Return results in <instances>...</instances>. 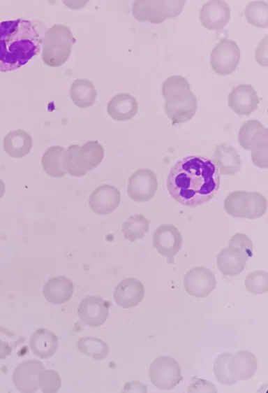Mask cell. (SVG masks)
I'll return each mask as SVG.
<instances>
[{
	"mask_svg": "<svg viewBox=\"0 0 268 393\" xmlns=\"http://www.w3.org/2000/svg\"><path fill=\"white\" fill-rule=\"evenodd\" d=\"M221 174L212 160L191 155L177 162L167 176L166 187L171 197L195 208L209 202L220 187Z\"/></svg>",
	"mask_w": 268,
	"mask_h": 393,
	"instance_id": "obj_1",
	"label": "cell"
},
{
	"mask_svg": "<svg viewBox=\"0 0 268 393\" xmlns=\"http://www.w3.org/2000/svg\"><path fill=\"white\" fill-rule=\"evenodd\" d=\"M47 29L36 20L0 22V71L18 69L38 55Z\"/></svg>",
	"mask_w": 268,
	"mask_h": 393,
	"instance_id": "obj_2",
	"label": "cell"
},
{
	"mask_svg": "<svg viewBox=\"0 0 268 393\" xmlns=\"http://www.w3.org/2000/svg\"><path fill=\"white\" fill-rule=\"evenodd\" d=\"M161 93L165 113L173 125L188 122L195 115L198 101L186 78L177 75L168 78L162 85Z\"/></svg>",
	"mask_w": 268,
	"mask_h": 393,
	"instance_id": "obj_3",
	"label": "cell"
},
{
	"mask_svg": "<svg viewBox=\"0 0 268 393\" xmlns=\"http://www.w3.org/2000/svg\"><path fill=\"white\" fill-rule=\"evenodd\" d=\"M75 41L68 27L54 24L47 29L42 40L43 62L51 67L62 66L68 61Z\"/></svg>",
	"mask_w": 268,
	"mask_h": 393,
	"instance_id": "obj_4",
	"label": "cell"
},
{
	"mask_svg": "<svg viewBox=\"0 0 268 393\" xmlns=\"http://www.w3.org/2000/svg\"><path fill=\"white\" fill-rule=\"evenodd\" d=\"M103 157V148L97 141H89L82 146L71 145L63 153L62 168L72 176L82 177L99 165Z\"/></svg>",
	"mask_w": 268,
	"mask_h": 393,
	"instance_id": "obj_5",
	"label": "cell"
},
{
	"mask_svg": "<svg viewBox=\"0 0 268 393\" xmlns=\"http://www.w3.org/2000/svg\"><path fill=\"white\" fill-rule=\"evenodd\" d=\"M252 257L251 240L244 234L237 233L229 240L228 247L217 255V266L224 276H237L244 269L246 262Z\"/></svg>",
	"mask_w": 268,
	"mask_h": 393,
	"instance_id": "obj_6",
	"label": "cell"
},
{
	"mask_svg": "<svg viewBox=\"0 0 268 393\" xmlns=\"http://www.w3.org/2000/svg\"><path fill=\"white\" fill-rule=\"evenodd\" d=\"M185 1H135L132 8L133 16L140 21L160 24L179 15Z\"/></svg>",
	"mask_w": 268,
	"mask_h": 393,
	"instance_id": "obj_7",
	"label": "cell"
},
{
	"mask_svg": "<svg viewBox=\"0 0 268 393\" xmlns=\"http://www.w3.org/2000/svg\"><path fill=\"white\" fill-rule=\"evenodd\" d=\"M149 378L155 387L163 390L174 388L183 380L179 363L167 355H160L152 362Z\"/></svg>",
	"mask_w": 268,
	"mask_h": 393,
	"instance_id": "obj_8",
	"label": "cell"
},
{
	"mask_svg": "<svg viewBox=\"0 0 268 393\" xmlns=\"http://www.w3.org/2000/svg\"><path fill=\"white\" fill-rule=\"evenodd\" d=\"M240 60V50L237 43L231 39L221 40L213 48L210 57V65L218 75L232 73Z\"/></svg>",
	"mask_w": 268,
	"mask_h": 393,
	"instance_id": "obj_9",
	"label": "cell"
},
{
	"mask_svg": "<svg viewBox=\"0 0 268 393\" xmlns=\"http://www.w3.org/2000/svg\"><path fill=\"white\" fill-rule=\"evenodd\" d=\"M157 189L156 175L149 169H139L128 178L127 192L134 201L143 203L149 201Z\"/></svg>",
	"mask_w": 268,
	"mask_h": 393,
	"instance_id": "obj_10",
	"label": "cell"
},
{
	"mask_svg": "<svg viewBox=\"0 0 268 393\" xmlns=\"http://www.w3.org/2000/svg\"><path fill=\"white\" fill-rule=\"evenodd\" d=\"M152 242L158 252L172 264L174 257L181 248L182 236L174 225L163 224L154 231Z\"/></svg>",
	"mask_w": 268,
	"mask_h": 393,
	"instance_id": "obj_11",
	"label": "cell"
},
{
	"mask_svg": "<svg viewBox=\"0 0 268 393\" xmlns=\"http://www.w3.org/2000/svg\"><path fill=\"white\" fill-rule=\"evenodd\" d=\"M110 301L96 295L87 296L77 307V315L80 320L90 327H99L107 319Z\"/></svg>",
	"mask_w": 268,
	"mask_h": 393,
	"instance_id": "obj_12",
	"label": "cell"
},
{
	"mask_svg": "<svg viewBox=\"0 0 268 393\" xmlns=\"http://www.w3.org/2000/svg\"><path fill=\"white\" fill-rule=\"evenodd\" d=\"M214 274L204 266L191 269L184 277V287L188 294L197 298L207 297L216 287Z\"/></svg>",
	"mask_w": 268,
	"mask_h": 393,
	"instance_id": "obj_13",
	"label": "cell"
},
{
	"mask_svg": "<svg viewBox=\"0 0 268 393\" xmlns=\"http://www.w3.org/2000/svg\"><path fill=\"white\" fill-rule=\"evenodd\" d=\"M45 369L43 364L36 359L22 362L14 369L13 382L20 392L31 393L38 389V376Z\"/></svg>",
	"mask_w": 268,
	"mask_h": 393,
	"instance_id": "obj_14",
	"label": "cell"
},
{
	"mask_svg": "<svg viewBox=\"0 0 268 393\" xmlns=\"http://www.w3.org/2000/svg\"><path fill=\"white\" fill-rule=\"evenodd\" d=\"M260 99L251 85L239 84L228 94L229 107L239 115H249L258 108Z\"/></svg>",
	"mask_w": 268,
	"mask_h": 393,
	"instance_id": "obj_15",
	"label": "cell"
},
{
	"mask_svg": "<svg viewBox=\"0 0 268 393\" xmlns=\"http://www.w3.org/2000/svg\"><path fill=\"white\" fill-rule=\"evenodd\" d=\"M230 13L229 5L224 1H209L202 6L200 20L205 28L219 30L229 22Z\"/></svg>",
	"mask_w": 268,
	"mask_h": 393,
	"instance_id": "obj_16",
	"label": "cell"
},
{
	"mask_svg": "<svg viewBox=\"0 0 268 393\" xmlns=\"http://www.w3.org/2000/svg\"><path fill=\"white\" fill-rule=\"evenodd\" d=\"M121 194L110 185L98 187L89 196V203L91 210L98 215L112 213L119 205Z\"/></svg>",
	"mask_w": 268,
	"mask_h": 393,
	"instance_id": "obj_17",
	"label": "cell"
},
{
	"mask_svg": "<svg viewBox=\"0 0 268 393\" xmlns=\"http://www.w3.org/2000/svg\"><path fill=\"white\" fill-rule=\"evenodd\" d=\"M144 296L143 284L134 278L121 280L114 291V300L117 305L124 308L137 306Z\"/></svg>",
	"mask_w": 268,
	"mask_h": 393,
	"instance_id": "obj_18",
	"label": "cell"
},
{
	"mask_svg": "<svg viewBox=\"0 0 268 393\" xmlns=\"http://www.w3.org/2000/svg\"><path fill=\"white\" fill-rule=\"evenodd\" d=\"M212 162L221 175L234 176L241 167V161L237 151L227 143L215 145Z\"/></svg>",
	"mask_w": 268,
	"mask_h": 393,
	"instance_id": "obj_19",
	"label": "cell"
},
{
	"mask_svg": "<svg viewBox=\"0 0 268 393\" xmlns=\"http://www.w3.org/2000/svg\"><path fill=\"white\" fill-rule=\"evenodd\" d=\"M74 286L66 276H58L50 278L45 283L43 294L45 299L52 304H62L72 296Z\"/></svg>",
	"mask_w": 268,
	"mask_h": 393,
	"instance_id": "obj_20",
	"label": "cell"
},
{
	"mask_svg": "<svg viewBox=\"0 0 268 393\" xmlns=\"http://www.w3.org/2000/svg\"><path fill=\"white\" fill-rule=\"evenodd\" d=\"M138 103L135 98L128 93L114 95L107 103V112L114 120L126 121L137 113Z\"/></svg>",
	"mask_w": 268,
	"mask_h": 393,
	"instance_id": "obj_21",
	"label": "cell"
},
{
	"mask_svg": "<svg viewBox=\"0 0 268 393\" xmlns=\"http://www.w3.org/2000/svg\"><path fill=\"white\" fill-rule=\"evenodd\" d=\"M29 346L34 355L41 359H48L56 353L58 337L47 329L39 328L31 334Z\"/></svg>",
	"mask_w": 268,
	"mask_h": 393,
	"instance_id": "obj_22",
	"label": "cell"
},
{
	"mask_svg": "<svg viewBox=\"0 0 268 393\" xmlns=\"http://www.w3.org/2000/svg\"><path fill=\"white\" fill-rule=\"evenodd\" d=\"M258 368L255 355L248 350H240L232 355L229 369L232 376L237 380H247L253 377Z\"/></svg>",
	"mask_w": 268,
	"mask_h": 393,
	"instance_id": "obj_23",
	"label": "cell"
},
{
	"mask_svg": "<svg viewBox=\"0 0 268 393\" xmlns=\"http://www.w3.org/2000/svg\"><path fill=\"white\" fill-rule=\"evenodd\" d=\"M33 146L31 135L22 129L8 132L3 138L5 152L13 158H22L29 154Z\"/></svg>",
	"mask_w": 268,
	"mask_h": 393,
	"instance_id": "obj_24",
	"label": "cell"
},
{
	"mask_svg": "<svg viewBox=\"0 0 268 393\" xmlns=\"http://www.w3.org/2000/svg\"><path fill=\"white\" fill-rule=\"evenodd\" d=\"M69 94L76 106L86 108L94 105L97 92L92 82L87 79L79 78L72 83Z\"/></svg>",
	"mask_w": 268,
	"mask_h": 393,
	"instance_id": "obj_25",
	"label": "cell"
},
{
	"mask_svg": "<svg viewBox=\"0 0 268 393\" xmlns=\"http://www.w3.org/2000/svg\"><path fill=\"white\" fill-rule=\"evenodd\" d=\"M253 163L260 167H268V129L264 127L255 133L250 142Z\"/></svg>",
	"mask_w": 268,
	"mask_h": 393,
	"instance_id": "obj_26",
	"label": "cell"
},
{
	"mask_svg": "<svg viewBox=\"0 0 268 393\" xmlns=\"http://www.w3.org/2000/svg\"><path fill=\"white\" fill-rule=\"evenodd\" d=\"M248 192L245 190L230 192L224 201L226 213L234 217L247 218L249 208Z\"/></svg>",
	"mask_w": 268,
	"mask_h": 393,
	"instance_id": "obj_27",
	"label": "cell"
},
{
	"mask_svg": "<svg viewBox=\"0 0 268 393\" xmlns=\"http://www.w3.org/2000/svg\"><path fill=\"white\" fill-rule=\"evenodd\" d=\"M64 148L60 145H52L43 153L41 163L45 173L52 177L64 176L66 172L63 169L61 158Z\"/></svg>",
	"mask_w": 268,
	"mask_h": 393,
	"instance_id": "obj_28",
	"label": "cell"
},
{
	"mask_svg": "<svg viewBox=\"0 0 268 393\" xmlns=\"http://www.w3.org/2000/svg\"><path fill=\"white\" fill-rule=\"evenodd\" d=\"M149 224L150 221L143 215H133L123 223L121 232L124 234V238L134 242L143 238L148 233Z\"/></svg>",
	"mask_w": 268,
	"mask_h": 393,
	"instance_id": "obj_29",
	"label": "cell"
},
{
	"mask_svg": "<svg viewBox=\"0 0 268 393\" xmlns=\"http://www.w3.org/2000/svg\"><path fill=\"white\" fill-rule=\"evenodd\" d=\"M77 348L84 355L94 359H105L110 351L108 345L100 338L94 336H83L77 342Z\"/></svg>",
	"mask_w": 268,
	"mask_h": 393,
	"instance_id": "obj_30",
	"label": "cell"
},
{
	"mask_svg": "<svg viewBox=\"0 0 268 393\" xmlns=\"http://www.w3.org/2000/svg\"><path fill=\"white\" fill-rule=\"evenodd\" d=\"M247 22L260 28L268 27V3L262 1H254L248 3L244 10Z\"/></svg>",
	"mask_w": 268,
	"mask_h": 393,
	"instance_id": "obj_31",
	"label": "cell"
},
{
	"mask_svg": "<svg viewBox=\"0 0 268 393\" xmlns=\"http://www.w3.org/2000/svg\"><path fill=\"white\" fill-rule=\"evenodd\" d=\"M232 355L230 352H224L219 355L214 361V373L216 380L222 385H232L237 382L229 369V361Z\"/></svg>",
	"mask_w": 268,
	"mask_h": 393,
	"instance_id": "obj_32",
	"label": "cell"
},
{
	"mask_svg": "<svg viewBox=\"0 0 268 393\" xmlns=\"http://www.w3.org/2000/svg\"><path fill=\"white\" fill-rule=\"evenodd\" d=\"M246 290L254 294H265L268 291V273L262 270L254 271L248 273L246 278Z\"/></svg>",
	"mask_w": 268,
	"mask_h": 393,
	"instance_id": "obj_33",
	"label": "cell"
},
{
	"mask_svg": "<svg viewBox=\"0 0 268 393\" xmlns=\"http://www.w3.org/2000/svg\"><path fill=\"white\" fill-rule=\"evenodd\" d=\"M24 341V338L0 325V359L12 354L13 349Z\"/></svg>",
	"mask_w": 268,
	"mask_h": 393,
	"instance_id": "obj_34",
	"label": "cell"
},
{
	"mask_svg": "<svg viewBox=\"0 0 268 393\" xmlns=\"http://www.w3.org/2000/svg\"><path fill=\"white\" fill-rule=\"evenodd\" d=\"M38 387L43 392H57L61 386L59 373L53 369H43L38 376Z\"/></svg>",
	"mask_w": 268,
	"mask_h": 393,
	"instance_id": "obj_35",
	"label": "cell"
},
{
	"mask_svg": "<svg viewBox=\"0 0 268 393\" xmlns=\"http://www.w3.org/2000/svg\"><path fill=\"white\" fill-rule=\"evenodd\" d=\"M262 124L255 120L246 121L241 127L239 131L238 142L246 150H249V144L253 136L260 129L263 128Z\"/></svg>",
	"mask_w": 268,
	"mask_h": 393,
	"instance_id": "obj_36",
	"label": "cell"
},
{
	"mask_svg": "<svg viewBox=\"0 0 268 393\" xmlns=\"http://www.w3.org/2000/svg\"><path fill=\"white\" fill-rule=\"evenodd\" d=\"M249 208L247 218L255 220L262 217L266 212V198L258 192H249Z\"/></svg>",
	"mask_w": 268,
	"mask_h": 393,
	"instance_id": "obj_37",
	"label": "cell"
},
{
	"mask_svg": "<svg viewBox=\"0 0 268 393\" xmlns=\"http://www.w3.org/2000/svg\"><path fill=\"white\" fill-rule=\"evenodd\" d=\"M191 383L189 385L188 392H216L215 385L208 380L193 377Z\"/></svg>",
	"mask_w": 268,
	"mask_h": 393,
	"instance_id": "obj_38",
	"label": "cell"
},
{
	"mask_svg": "<svg viewBox=\"0 0 268 393\" xmlns=\"http://www.w3.org/2000/svg\"><path fill=\"white\" fill-rule=\"evenodd\" d=\"M255 59L260 65L267 66V36L258 44L255 50Z\"/></svg>",
	"mask_w": 268,
	"mask_h": 393,
	"instance_id": "obj_39",
	"label": "cell"
},
{
	"mask_svg": "<svg viewBox=\"0 0 268 393\" xmlns=\"http://www.w3.org/2000/svg\"><path fill=\"white\" fill-rule=\"evenodd\" d=\"M6 192V185L3 181L0 178V199L4 195Z\"/></svg>",
	"mask_w": 268,
	"mask_h": 393,
	"instance_id": "obj_40",
	"label": "cell"
}]
</instances>
